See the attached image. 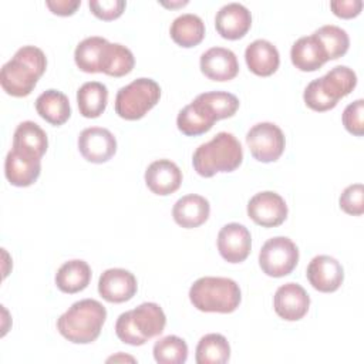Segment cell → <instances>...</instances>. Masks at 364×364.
Wrapping results in <instances>:
<instances>
[{
  "label": "cell",
  "mask_w": 364,
  "mask_h": 364,
  "mask_svg": "<svg viewBox=\"0 0 364 364\" xmlns=\"http://www.w3.org/2000/svg\"><path fill=\"white\" fill-rule=\"evenodd\" d=\"M47 68L41 48L23 46L0 70L1 88L13 97H27Z\"/></svg>",
  "instance_id": "cell-1"
},
{
  "label": "cell",
  "mask_w": 364,
  "mask_h": 364,
  "mask_svg": "<svg viewBox=\"0 0 364 364\" xmlns=\"http://www.w3.org/2000/svg\"><path fill=\"white\" fill-rule=\"evenodd\" d=\"M107 318V309L94 299L71 304L57 320L60 334L74 344H88L98 338Z\"/></svg>",
  "instance_id": "cell-2"
},
{
  "label": "cell",
  "mask_w": 364,
  "mask_h": 364,
  "mask_svg": "<svg viewBox=\"0 0 364 364\" xmlns=\"http://www.w3.org/2000/svg\"><path fill=\"white\" fill-rule=\"evenodd\" d=\"M242 161L243 149L239 139L225 131L200 144L192 155V165L203 178H210L218 172H232L239 168Z\"/></svg>",
  "instance_id": "cell-3"
},
{
  "label": "cell",
  "mask_w": 364,
  "mask_h": 364,
  "mask_svg": "<svg viewBox=\"0 0 364 364\" xmlns=\"http://www.w3.org/2000/svg\"><path fill=\"white\" fill-rule=\"evenodd\" d=\"M166 324V316L156 303L146 301L134 310L121 313L115 323L117 337L129 346H142L159 336Z\"/></svg>",
  "instance_id": "cell-4"
},
{
  "label": "cell",
  "mask_w": 364,
  "mask_h": 364,
  "mask_svg": "<svg viewBox=\"0 0 364 364\" xmlns=\"http://www.w3.org/2000/svg\"><path fill=\"white\" fill-rule=\"evenodd\" d=\"M189 300L200 311L232 313L239 307L242 293L239 284L229 277L205 276L191 286Z\"/></svg>",
  "instance_id": "cell-5"
},
{
  "label": "cell",
  "mask_w": 364,
  "mask_h": 364,
  "mask_svg": "<svg viewBox=\"0 0 364 364\" xmlns=\"http://www.w3.org/2000/svg\"><path fill=\"white\" fill-rule=\"evenodd\" d=\"M355 85V73L347 65H336L326 75L310 81L303 98L309 108L323 112L334 108L338 100L348 95Z\"/></svg>",
  "instance_id": "cell-6"
},
{
  "label": "cell",
  "mask_w": 364,
  "mask_h": 364,
  "mask_svg": "<svg viewBox=\"0 0 364 364\" xmlns=\"http://www.w3.org/2000/svg\"><path fill=\"white\" fill-rule=\"evenodd\" d=\"M161 98V87L152 78H136L121 87L115 95V112L124 119H139Z\"/></svg>",
  "instance_id": "cell-7"
},
{
  "label": "cell",
  "mask_w": 364,
  "mask_h": 364,
  "mask_svg": "<svg viewBox=\"0 0 364 364\" xmlns=\"http://www.w3.org/2000/svg\"><path fill=\"white\" fill-rule=\"evenodd\" d=\"M299 262V249L296 243L286 236L267 239L259 252V266L270 277H283L290 274Z\"/></svg>",
  "instance_id": "cell-8"
},
{
  "label": "cell",
  "mask_w": 364,
  "mask_h": 364,
  "mask_svg": "<svg viewBox=\"0 0 364 364\" xmlns=\"http://www.w3.org/2000/svg\"><path fill=\"white\" fill-rule=\"evenodd\" d=\"M250 154L259 162H274L284 151L283 131L273 122L255 124L246 134Z\"/></svg>",
  "instance_id": "cell-9"
},
{
  "label": "cell",
  "mask_w": 364,
  "mask_h": 364,
  "mask_svg": "<svg viewBox=\"0 0 364 364\" xmlns=\"http://www.w3.org/2000/svg\"><path fill=\"white\" fill-rule=\"evenodd\" d=\"M287 212L289 210L284 199L273 191L259 192L247 202L249 218L263 228H274L282 225L287 218Z\"/></svg>",
  "instance_id": "cell-10"
},
{
  "label": "cell",
  "mask_w": 364,
  "mask_h": 364,
  "mask_svg": "<svg viewBox=\"0 0 364 364\" xmlns=\"http://www.w3.org/2000/svg\"><path fill=\"white\" fill-rule=\"evenodd\" d=\"M78 149L88 162L102 164L117 152V139L107 128L90 127L80 132Z\"/></svg>",
  "instance_id": "cell-11"
},
{
  "label": "cell",
  "mask_w": 364,
  "mask_h": 364,
  "mask_svg": "<svg viewBox=\"0 0 364 364\" xmlns=\"http://www.w3.org/2000/svg\"><path fill=\"white\" fill-rule=\"evenodd\" d=\"M310 306V296L299 283L282 284L273 297V307L279 317L287 321H297L306 316Z\"/></svg>",
  "instance_id": "cell-12"
},
{
  "label": "cell",
  "mask_w": 364,
  "mask_h": 364,
  "mask_svg": "<svg viewBox=\"0 0 364 364\" xmlns=\"http://www.w3.org/2000/svg\"><path fill=\"white\" fill-rule=\"evenodd\" d=\"M252 249V236L245 225L232 222L218 233V250L229 263L243 262Z\"/></svg>",
  "instance_id": "cell-13"
},
{
  "label": "cell",
  "mask_w": 364,
  "mask_h": 364,
  "mask_svg": "<svg viewBox=\"0 0 364 364\" xmlns=\"http://www.w3.org/2000/svg\"><path fill=\"white\" fill-rule=\"evenodd\" d=\"M138 289L136 277L125 269L114 267L102 272L98 280V293L109 303H124L131 300Z\"/></svg>",
  "instance_id": "cell-14"
},
{
  "label": "cell",
  "mask_w": 364,
  "mask_h": 364,
  "mask_svg": "<svg viewBox=\"0 0 364 364\" xmlns=\"http://www.w3.org/2000/svg\"><path fill=\"white\" fill-rule=\"evenodd\" d=\"M306 276L316 290L331 293L341 286L344 280V270L337 259L328 255H318L310 260Z\"/></svg>",
  "instance_id": "cell-15"
},
{
  "label": "cell",
  "mask_w": 364,
  "mask_h": 364,
  "mask_svg": "<svg viewBox=\"0 0 364 364\" xmlns=\"http://www.w3.org/2000/svg\"><path fill=\"white\" fill-rule=\"evenodd\" d=\"M252 26V14L242 3H228L222 6L215 16L218 33L228 40L242 38Z\"/></svg>",
  "instance_id": "cell-16"
},
{
  "label": "cell",
  "mask_w": 364,
  "mask_h": 364,
  "mask_svg": "<svg viewBox=\"0 0 364 364\" xmlns=\"http://www.w3.org/2000/svg\"><path fill=\"white\" fill-rule=\"evenodd\" d=\"M200 71L213 81H229L239 73L236 54L225 47H212L200 55Z\"/></svg>",
  "instance_id": "cell-17"
},
{
  "label": "cell",
  "mask_w": 364,
  "mask_h": 364,
  "mask_svg": "<svg viewBox=\"0 0 364 364\" xmlns=\"http://www.w3.org/2000/svg\"><path fill=\"white\" fill-rule=\"evenodd\" d=\"M41 172V159L17 149L7 152L4 161V173L14 186H30L37 181Z\"/></svg>",
  "instance_id": "cell-18"
},
{
  "label": "cell",
  "mask_w": 364,
  "mask_h": 364,
  "mask_svg": "<svg viewBox=\"0 0 364 364\" xmlns=\"http://www.w3.org/2000/svg\"><path fill=\"white\" fill-rule=\"evenodd\" d=\"M182 182V171L171 159H156L145 171V183L156 195L173 193Z\"/></svg>",
  "instance_id": "cell-19"
},
{
  "label": "cell",
  "mask_w": 364,
  "mask_h": 364,
  "mask_svg": "<svg viewBox=\"0 0 364 364\" xmlns=\"http://www.w3.org/2000/svg\"><path fill=\"white\" fill-rule=\"evenodd\" d=\"M209 213L210 205L208 199L196 193H189L179 198L172 208L173 220L186 229L198 228L205 223L209 218Z\"/></svg>",
  "instance_id": "cell-20"
},
{
  "label": "cell",
  "mask_w": 364,
  "mask_h": 364,
  "mask_svg": "<svg viewBox=\"0 0 364 364\" xmlns=\"http://www.w3.org/2000/svg\"><path fill=\"white\" fill-rule=\"evenodd\" d=\"M245 60L249 70L260 77L272 75L280 64V55L276 46L263 38H257L246 47Z\"/></svg>",
  "instance_id": "cell-21"
},
{
  "label": "cell",
  "mask_w": 364,
  "mask_h": 364,
  "mask_svg": "<svg viewBox=\"0 0 364 364\" xmlns=\"http://www.w3.org/2000/svg\"><path fill=\"white\" fill-rule=\"evenodd\" d=\"M290 58L293 65L301 71H316L328 61L321 43L313 34L300 37L293 43Z\"/></svg>",
  "instance_id": "cell-22"
},
{
  "label": "cell",
  "mask_w": 364,
  "mask_h": 364,
  "mask_svg": "<svg viewBox=\"0 0 364 364\" xmlns=\"http://www.w3.org/2000/svg\"><path fill=\"white\" fill-rule=\"evenodd\" d=\"M47 148V134L38 124H36L34 121H23L17 125L13 134V149L41 159Z\"/></svg>",
  "instance_id": "cell-23"
},
{
  "label": "cell",
  "mask_w": 364,
  "mask_h": 364,
  "mask_svg": "<svg viewBox=\"0 0 364 364\" xmlns=\"http://www.w3.org/2000/svg\"><path fill=\"white\" fill-rule=\"evenodd\" d=\"M91 280V267L85 260L73 259L60 266L55 273V284L63 293H78L84 290Z\"/></svg>",
  "instance_id": "cell-24"
},
{
  "label": "cell",
  "mask_w": 364,
  "mask_h": 364,
  "mask_svg": "<svg viewBox=\"0 0 364 364\" xmlns=\"http://www.w3.org/2000/svg\"><path fill=\"white\" fill-rule=\"evenodd\" d=\"M38 115L53 125H63L71 115L68 97L58 90H47L36 100Z\"/></svg>",
  "instance_id": "cell-25"
},
{
  "label": "cell",
  "mask_w": 364,
  "mask_h": 364,
  "mask_svg": "<svg viewBox=\"0 0 364 364\" xmlns=\"http://www.w3.org/2000/svg\"><path fill=\"white\" fill-rule=\"evenodd\" d=\"M135 58L132 51L119 43H107L102 48L100 70L111 77H122L132 71Z\"/></svg>",
  "instance_id": "cell-26"
},
{
  "label": "cell",
  "mask_w": 364,
  "mask_h": 364,
  "mask_svg": "<svg viewBox=\"0 0 364 364\" xmlns=\"http://www.w3.org/2000/svg\"><path fill=\"white\" fill-rule=\"evenodd\" d=\"M108 102V88L100 81L84 82L77 91V104L80 114L85 118L100 117Z\"/></svg>",
  "instance_id": "cell-27"
},
{
  "label": "cell",
  "mask_w": 364,
  "mask_h": 364,
  "mask_svg": "<svg viewBox=\"0 0 364 364\" xmlns=\"http://www.w3.org/2000/svg\"><path fill=\"white\" fill-rule=\"evenodd\" d=\"M169 34L178 46L193 47L203 40L205 24L198 14L183 13L172 21Z\"/></svg>",
  "instance_id": "cell-28"
},
{
  "label": "cell",
  "mask_w": 364,
  "mask_h": 364,
  "mask_svg": "<svg viewBox=\"0 0 364 364\" xmlns=\"http://www.w3.org/2000/svg\"><path fill=\"white\" fill-rule=\"evenodd\" d=\"M215 121L216 119L196 100L185 105L176 117L178 129L188 136L208 132L213 127Z\"/></svg>",
  "instance_id": "cell-29"
},
{
  "label": "cell",
  "mask_w": 364,
  "mask_h": 364,
  "mask_svg": "<svg viewBox=\"0 0 364 364\" xmlns=\"http://www.w3.org/2000/svg\"><path fill=\"white\" fill-rule=\"evenodd\" d=\"M230 358V346L225 336L219 333L205 334L195 351L198 364H225Z\"/></svg>",
  "instance_id": "cell-30"
},
{
  "label": "cell",
  "mask_w": 364,
  "mask_h": 364,
  "mask_svg": "<svg viewBox=\"0 0 364 364\" xmlns=\"http://www.w3.org/2000/svg\"><path fill=\"white\" fill-rule=\"evenodd\" d=\"M107 38L100 36H91L80 41L74 51V60L77 67L84 73H101L100 61Z\"/></svg>",
  "instance_id": "cell-31"
},
{
  "label": "cell",
  "mask_w": 364,
  "mask_h": 364,
  "mask_svg": "<svg viewBox=\"0 0 364 364\" xmlns=\"http://www.w3.org/2000/svg\"><path fill=\"white\" fill-rule=\"evenodd\" d=\"M216 121L235 115L239 108L236 95L228 91H209L202 92L195 98Z\"/></svg>",
  "instance_id": "cell-32"
},
{
  "label": "cell",
  "mask_w": 364,
  "mask_h": 364,
  "mask_svg": "<svg viewBox=\"0 0 364 364\" xmlns=\"http://www.w3.org/2000/svg\"><path fill=\"white\" fill-rule=\"evenodd\" d=\"M313 36L321 43L326 55L328 60H336L341 55H344L350 46L348 34L344 28L334 26V24H326L317 28Z\"/></svg>",
  "instance_id": "cell-33"
},
{
  "label": "cell",
  "mask_w": 364,
  "mask_h": 364,
  "mask_svg": "<svg viewBox=\"0 0 364 364\" xmlns=\"http://www.w3.org/2000/svg\"><path fill=\"white\" fill-rule=\"evenodd\" d=\"M152 353L159 364H183L188 358V344L178 336H165L154 344Z\"/></svg>",
  "instance_id": "cell-34"
},
{
  "label": "cell",
  "mask_w": 364,
  "mask_h": 364,
  "mask_svg": "<svg viewBox=\"0 0 364 364\" xmlns=\"http://www.w3.org/2000/svg\"><path fill=\"white\" fill-rule=\"evenodd\" d=\"M363 193H364V188L363 183H353L348 185L340 195L338 203L340 208L348 213V215H363L364 212V202H363Z\"/></svg>",
  "instance_id": "cell-35"
},
{
  "label": "cell",
  "mask_w": 364,
  "mask_h": 364,
  "mask_svg": "<svg viewBox=\"0 0 364 364\" xmlns=\"http://www.w3.org/2000/svg\"><path fill=\"white\" fill-rule=\"evenodd\" d=\"M363 112H364V100L363 98H358L354 102L348 104L343 111V125L353 135L361 136L364 134Z\"/></svg>",
  "instance_id": "cell-36"
},
{
  "label": "cell",
  "mask_w": 364,
  "mask_h": 364,
  "mask_svg": "<svg viewBox=\"0 0 364 364\" xmlns=\"http://www.w3.org/2000/svg\"><path fill=\"white\" fill-rule=\"evenodd\" d=\"M124 0H90L88 6L91 11L102 20H114L119 17L125 9Z\"/></svg>",
  "instance_id": "cell-37"
},
{
  "label": "cell",
  "mask_w": 364,
  "mask_h": 364,
  "mask_svg": "<svg viewBox=\"0 0 364 364\" xmlns=\"http://www.w3.org/2000/svg\"><path fill=\"white\" fill-rule=\"evenodd\" d=\"M333 13L343 18H351L360 14L363 1L361 0H333L330 1Z\"/></svg>",
  "instance_id": "cell-38"
},
{
  "label": "cell",
  "mask_w": 364,
  "mask_h": 364,
  "mask_svg": "<svg viewBox=\"0 0 364 364\" xmlns=\"http://www.w3.org/2000/svg\"><path fill=\"white\" fill-rule=\"evenodd\" d=\"M81 1L80 0H47L46 6L58 16H70L73 14L78 7Z\"/></svg>",
  "instance_id": "cell-39"
},
{
  "label": "cell",
  "mask_w": 364,
  "mask_h": 364,
  "mask_svg": "<svg viewBox=\"0 0 364 364\" xmlns=\"http://www.w3.org/2000/svg\"><path fill=\"white\" fill-rule=\"evenodd\" d=\"M117 360H131V361H135L132 357H124V355H115V357H111L108 358V361H117Z\"/></svg>",
  "instance_id": "cell-40"
},
{
  "label": "cell",
  "mask_w": 364,
  "mask_h": 364,
  "mask_svg": "<svg viewBox=\"0 0 364 364\" xmlns=\"http://www.w3.org/2000/svg\"><path fill=\"white\" fill-rule=\"evenodd\" d=\"M162 4H164V6L175 7V6H185V4H188V1H186V0H183V1H178V3H166V1H162Z\"/></svg>",
  "instance_id": "cell-41"
}]
</instances>
